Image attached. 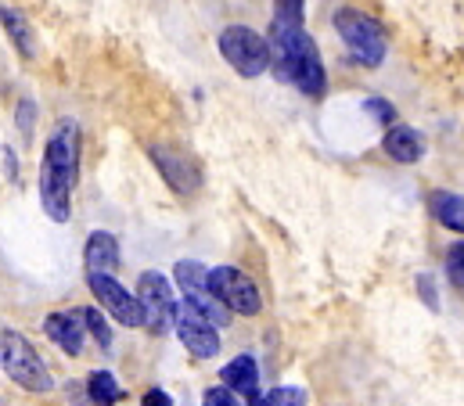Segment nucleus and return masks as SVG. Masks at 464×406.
Returning <instances> with one entry per match:
<instances>
[{
  "mask_svg": "<svg viewBox=\"0 0 464 406\" xmlns=\"http://www.w3.org/2000/svg\"><path fill=\"white\" fill-rule=\"evenodd\" d=\"M382 148H385V155H389L392 162H400V166H414V162H421V155H425V137H421L418 130L396 122V126L385 130Z\"/></svg>",
  "mask_w": 464,
  "mask_h": 406,
  "instance_id": "obj_13",
  "label": "nucleus"
},
{
  "mask_svg": "<svg viewBox=\"0 0 464 406\" xmlns=\"http://www.w3.org/2000/svg\"><path fill=\"white\" fill-rule=\"evenodd\" d=\"M363 108H367V111H371L378 122H385V126H396V108L385 102V98H367V102H363Z\"/></svg>",
  "mask_w": 464,
  "mask_h": 406,
  "instance_id": "obj_25",
  "label": "nucleus"
},
{
  "mask_svg": "<svg viewBox=\"0 0 464 406\" xmlns=\"http://www.w3.org/2000/svg\"><path fill=\"white\" fill-rule=\"evenodd\" d=\"M332 22H335L339 40L346 44V51L353 54V62H360L363 69H378V65L385 62L389 44H385L382 25H378L371 14H363V11H356V7H339Z\"/></svg>",
  "mask_w": 464,
  "mask_h": 406,
  "instance_id": "obj_4",
  "label": "nucleus"
},
{
  "mask_svg": "<svg viewBox=\"0 0 464 406\" xmlns=\"http://www.w3.org/2000/svg\"><path fill=\"white\" fill-rule=\"evenodd\" d=\"M447 277H450L458 288H464V241L450 245V252H447Z\"/></svg>",
  "mask_w": 464,
  "mask_h": 406,
  "instance_id": "obj_23",
  "label": "nucleus"
},
{
  "mask_svg": "<svg viewBox=\"0 0 464 406\" xmlns=\"http://www.w3.org/2000/svg\"><path fill=\"white\" fill-rule=\"evenodd\" d=\"M80 151H83V130L76 119H58L40 159L36 195L40 208L51 223H69L72 216V195L80 184Z\"/></svg>",
  "mask_w": 464,
  "mask_h": 406,
  "instance_id": "obj_1",
  "label": "nucleus"
},
{
  "mask_svg": "<svg viewBox=\"0 0 464 406\" xmlns=\"http://www.w3.org/2000/svg\"><path fill=\"white\" fill-rule=\"evenodd\" d=\"M266 44H270V72L277 76V83H292L306 98L321 102L328 91V72H324L317 40L303 25L270 22Z\"/></svg>",
  "mask_w": 464,
  "mask_h": 406,
  "instance_id": "obj_2",
  "label": "nucleus"
},
{
  "mask_svg": "<svg viewBox=\"0 0 464 406\" xmlns=\"http://www.w3.org/2000/svg\"><path fill=\"white\" fill-rule=\"evenodd\" d=\"M202 406H245V403H241V396L231 392L227 385H213V389H206Z\"/></svg>",
  "mask_w": 464,
  "mask_h": 406,
  "instance_id": "obj_24",
  "label": "nucleus"
},
{
  "mask_svg": "<svg viewBox=\"0 0 464 406\" xmlns=\"http://www.w3.org/2000/svg\"><path fill=\"white\" fill-rule=\"evenodd\" d=\"M418 292H421V299H425L429 309H440V292L432 288V277H429V274H421V277H418Z\"/></svg>",
  "mask_w": 464,
  "mask_h": 406,
  "instance_id": "obj_26",
  "label": "nucleus"
},
{
  "mask_svg": "<svg viewBox=\"0 0 464 406\" xmlns=\"http://www.w3.org/2000/svg\"><path fill=\"white\" fill-rule=\"evenodd\" d=\"M14 126L22 133V140H33V126H36V102L22 98L18 108H14Z\"/></svg>",
  "mask_w": 464,
  "mask_h": 406,
  "instance_id": "obj_22",
  "label": "nucleus"
},
{
  "mask_svg": "<svg viewBox=\"0 0 464 406\" xmlns=\"http://www.w3.org/2000/svg\"><path fill=\"white\" fill-rule=\"evenodd\" d=\"M0 367H4V374L18 389H25L33 396H47L54 389V378H51L47 363L40 360V353L33 349V342L22 331H14V327H4L0 331Z\"/></svg>",
  "mask_w": 464,
  "mask_h": 406,
  "instance_id": "obj_3",
  "label": "nucleus"
},
{
  "mask_svg": "<svg viewBox=\"0 0 464 406\" xmlns=\"http://www.w3.org/2000/svg\"><path fill=\"white\" fill-rule=\"evenodd\" d=\"M274 22L303 25L306 22V0H274Z\"/></svg>",
  "mask_w": 464,
  "mask_h": 406,
  "instance_id": "obj_21",
  "label": "nucleus"
},
{
  "mask_svg": "<svg viewBox=\"0 0 464 406\" xmlns=\"http://www.w3.org/2000/svg\"><path fill=\"white\" fill-rule=\"evenodd\" d=\"M220 58L231 65L241 80H259L263 72H270V44L263 33L248 29V25H227L220 29Z\"/></svg>",
  "mask_w": 464,
  "mask_h": 406,
  "instance_id": "obj_5",
  "label": "nucleus"
},
{
  "mask_svg": "<svg viewBox=\"0 0 464 406\" xmlns=\"http://www.w3.org/2000/svg\"><path fill=\"white\" fill-rule=\"evenodd\" d=\"M87 288H91V295L98 299V305L116 320L119 327H144V309H140L137 292L122 288L116 281V274L87 270Z\"/></svg>",
  "mask_w": 464,
  "mask_h": 406,
  "instance_id": "obj_9",
  "label": "nucleus"
},
{
  "mask_svg": "<svg viewBox=\"0 0 464 406\" xmlns=\"http://www.w3.org/2000/svg\"><path fill=\"white\" fill-rule=\"evenodd\" d=\"M44 334L65 353V356H80L83 345H87V327H83V316L80 309H58L44 320Z\"/></svg>",
  "mask_w": 464,
  "mask_h": 406,
  "instance_id": "obj_12",
  "label": "nucleus"
},
{
  "mask_svg": "<svg viewBox=\"0 0 464 406\" xmlns=\"http://www.w3.org/2000/svg\"><path fill=\"white\" fill-rule=\"evenodd\" d=\"M80 316H83V327H87V334L102 345V349H112V324H109V313L98 305H80Z\"/></svg>",
  "mask_w": 464,
  "mask_h": 406,
  "instance_id": "obj_19",
  "label": "nucleus"
},
{
  "mask_svg": "<svg viewBox=\"0 0 464 406\" xmlns=\"http://www.w3.org/2000/svg\"><path fill=\"white\" fill-rule=\"evenodd\" d=\"M220 385H227L231 392H237L241 400L252 403L259 396V367H256V356L241 353V356H234L231 363H224L220 367Z\"/></svg>",
  "mask_w": 464,
  "mask_h": 406,
  "instance_id": "obj_15",
  "label": "nucleus"
},
{
  "mask_svg": "<svg viewBox=\"0 0 464 406\" xmlns=\"http://www.w3.org/2000/svg\"><path fill=\"white\" fill-rule=\"evenodd\" d=\"M83 392L94 406H116L122 400V389L112 371H91V378L83 382Z\"/></svg>",
  "mask_w": 464,
  "mask_h": 406,
  "instance_id": "obj_18",
  "label": "nucleus"
},
{
  "mask_svg": "<svg viewBox=\"0 0 464 406\" xmlns=\"http://www.w3.org/2000/svg\"><path fill=\"white\" fill-rule=\"evenodd\" d=\"M0 25L11 40V47L22 54V58H36V36H33V22L18 11V7H0Z\"/></svg>",
  "mask_w": 464,
  "mask_h": 406,
  "instance_id": "obj_16",
  "label": "nucleus"
},
{
  "mask_svg": "<svg viewBox=\"0 0 464 406\" xmlns=\"http://www.w3.org/2000/svg\"><path fill=\"white\" fill-rule=\"evenodd\" d=\"M429 208H432V216H436L447 230L464 234V198L461 195H454V191H432Z\"/></svg>",
  "mask_w": 464,
  "mask_h": 406,
  "instance_id": "obj_17",
  "label": "nucleus"
},
{
  "mask_svg": "<svg viewBox=\"0 0 464 406\" xmlns=\"http://www.w3.org/2000/svg\"><path fill=\"white\" fill-rule=\"evenodd\" d=\"M140 406H177V403H173V396H169L166 389H148V392L140 396Z\"/></svg>",
  "mask_w": 464,
  "mask_h": 406,
  "instance_id": "obj_27",
  "label": "nucleus"
},
{
  "mask_svg": "<svg viewBox=\"0 0 464 406\" xmlns=\"http://www.w3.org/2000/svg\"><path fill=\"white\" fill-rule=\"evenodd\" d=\"M248 406H306V392L299 385H277L270 392H259Z\"/></svg>",
  "mask_w": 464,
  "mask_h": 406,
  "instance_id": "obj_20",
  "label": "nucleus"
},
{
  "mask_svg": "<svg viewBox=\"0 0 464 406\" xmlns=\"http://www.w3.org/2000/svg\"><path fill=\"white\" fill-rule=\"evenodd\" d=\"M177 338L180 345L195 356V360H213L220 356V327L209 324L202 313H195L191 305H180V316H177Z\"/></svg>",
  "mask_w": 464,
  "mask_h": 406,
  "instance_id": "obj_11",
  "label": "nucleus"
},
{
  "mask_svg": "<svg viewBox=\"0 0 464 406\" xmlns=\"http://www.w3.org/2000/svg\"><path fill=\"white\" fill-rule=\"evenodd\" d=\"M209 274H213V270H209L206 263H198V259H180V263L173 266V281H177V288L184 292V305H191L195 313H202L209 324L227 327L234 313L213 295Z\"/></svg>",
  "mask_w": 464,
  "mask_h": 406,
  "instance_id": "obj_6",
  "label": "nucleus"
},
{
  "mask_svg": "<svg viewBox=\"0 0 464 406\" xmlns=\"http://www.w3.org/2000/svg\"><path fill=\"white\" fill-rule=\"evenodd\" d=\"M209 288H213V295L227 305L234 316H256L263 309V295H259L256 281L245 270H237V266H213Z\"/></svg>",
  "mask_w": 464,
  "mask_h": 406,
  "instance_id": "obj_10",
  "label": "nucleus"
},
{
  "mask_svg": "<svg viewBox=\"0 0 464 406\" xmlns=\"http://www.w3.org/2000/svg\"><path fill=\"white\" fill-rule=\"evenodd\" d=\"M137 299L144 309V327L151 334H169L177 327L180 303H177V292H173L169 277H162L159 270H144L137 277Z\"/></svg>",
  "mask_w": 464,
  "mask_h": 406,
  "instance_id": "obj_7",
  "label": "nucleus"
},
{
  "mask_svg": "<svg viewBox=\"0 0 464 406\" xmlns=\"http://www.w3.org/2000/svg\"><path fill=\"white\" fill-rule=\"evenodd\" d=\"M148 159L155 162V169H159V177L166 180L169 191H177V195H184V198H191V195L202 191V166H198L184 148L151 140V144H148Z\"/></svg>",
  "mask_w": 464,
  "mask_h": 406,
  "instance_id": "obj_8",
  "label": "nucleus"
},
{
  "mask_svg": "<svg viewBox=\"0 0 464 406\" xmlns=\"http://www.w3.org/2000/svg\"><path fill=\"white\" fill-rule=\"evenodd\" d=\"M83 263H87V270L116 274L119 266H122V252H119L116 234H109V230L87 234V241H83Z\"/></svg>",
  "mask_w": 464,
  "mask_h": 406,
  "instance_id": "obj_14",
  "label": "nucleus"
}]
</instances>
